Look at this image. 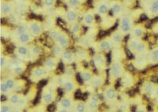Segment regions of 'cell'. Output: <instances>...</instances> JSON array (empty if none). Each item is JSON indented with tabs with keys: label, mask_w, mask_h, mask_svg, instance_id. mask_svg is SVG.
I'll return each mask as SVG.
<instances>
[{
	"label": "cell",
	"mask_w": 158,
	"mask_h": 112,
	"mask_svg": "<svg viewBox=\"0 0 158 112\" xmlns=\"http://www.w3.org/2000/svg\"><path fill=\"white\" fill-rule=\"evenodd\" d=\"M99 33V27L89 29L85 34L81 35L77 39V44L79 47L88 50L90 47H93L95 42L97 41V36Z\"/></svg>",
	"instance_id": "1"
},
{
	"label": "cell",
	"mask_w": 158,
	"mask_h": 112,
	"mask_svg": "<svg viewBox=\"0 0 158 112\" xmlns=\"http://www.w3.org/2000/svg\"><path fill=\"white\" fill-rule=\"evenodd\" d=\"M125 70V66L121 60H111L108 68V78L110 85H112L115 81L121 79Z\"/></svg>",
	"instance_id": "2"
},
{
	"label": "cell",
	"mask_w": 158,
	"mask_h": 112,
	"mask_svg": "<svg viewBox=\"0 0 158 112\" xmlns=\"http://www.w3.org/2000/svg\"><path fill=\"white\" fill-rule=\"evenodd\" d=\"M135 25V17L131 14L127 13L118 19L117 29L125 36H130L132 29Z\"/></svg>",
	"instance_id": "3"
},
{
	"label": "cell",
	"mask_w": 158,
	"mask_h": 112,
	"mask_svg": "<svg viewBox=\"0 0 158 112\" xmlns=\"http://www.w3.org/2000/svg\"><path fill=\"white\" fill-rule=\"evenodd\" d=\"M56 87H57L56 84L52 82V83L48 84L44 88L41 92V99H40L42 104L50 105L53 102L56 101L57 98V92H56Z\"/></svg>",
	"instance_id": "4"
},
{
	"label": "cell",
	"mask_w": 158,
	"mask_h": 112,
	"mask_svg": "<svg viewBox=\"0 0 158 112\" xmlns=\"http://www.w3.org/2000/svg\"><path fill=\"white\" fill-rule=\"evenodd\" d=\"M26 24H27L29 33L35 39L40 38L45 32L44 23L36 18L29 19L26 22Z\"/></svg>",
	"instance_id": "5"
},
{
	"label": "cell",
	"mask_w": 158,
	"mask_h": 112,
	"mask_svg": "<svg viewBox=\"0 0 158 112\" xmlns=\"http://www.w3.org/2000/svg\"><path fill=\"white\" fill-rule=\"evenodd\" d=\"M95 12L94 9H88L81 13L80 22H81L82 26L87 29H93V28L99 27V24L97 23V18H96Z\"/></svg>",
	"instance_id": "6"
},
{
	"label": "cell",
	"mask_w": 158,
	"mask_h": 112,
	"mask_svg": "<svg viewBox=\"0 0 158 112\" xmlns=\"http://www.w3.org/2000/svg\"><path fill=\"white\" fill-rule=\"evenodd\" d=\"M109 3L111 14L116 18L117 20L128 13V7L125 5L123 0H111Z\"/></svg>",
	"instance_id": "7"
},
{
	"label": "cell",
	"mask_w": 158,
	"mask_h": 112,
	"mask_svg": "<svg viewBox=\"0 0 158 112\" xmlns=\"http://www.w3.org/2000/svg\"><path fill=\"white\" fill-rule=\"evenodd\" d=\"M92 62L99 73H104L108 69V58L104 53L94 52L92 56Z\"/></svg>",
	"instance_id": "8"
},
{
	"label": "cell",
	"mask_w": 158,
	"mask_h": 112,
	"mask_svg": "<svg viewBox=\"0 0 158 112\" xmlns=\"http://www.w3.org/2000/svg\"><path fill=\"white\" fill-rule=\"evenodd\" d=\"M17 5L14 0H1L0 1V17L6 18L15 13Z\"/></svg>",
	"instance_id": "9"
},
{
	"label": "cell",
	"mask_w": 158,
	"mask_h": 112,
	"mask_svg": "<svg viewBox=\"0 0 158 112\" xmlns=\"http://www.w3.org/2000/svg\"><path fill=\"white\" fill-rule=\"evenodd\" d=\"M93 48L94 49L95 52H102L106 54L112 51L114 47L110 36H108L96 41L93 46Z\"/></svg>",
	"instance_id": "10"
},
{
	"label": "cell",
	"mask_w": 158,
	"mask_h": 112,
	"mask_svg": "<svg viewBox=\"0 0 158 112\" xmlns=\"http://www.w3.org/2000/svg\"><path fill=\"white\" fill-rule=\"evenodd\" d=\"M3 80L10 89V90L11 91V92H21L22 89H25V85H26V82L25 80L18 79V78H15V77H13L11 75L7 76Z\"/></svg>",
	"instance_id": "11"
},
{
	"label": "cell",
	"mask_w": 158,
	"mask_h": 112,
	"mask_svg": "<svg viewBox=\"0 0 158 112\" xmlns=\"http://www.w3.org/2000/svg\"><path fill=\"white\" fill-rule=\"evenodd\" d=\"M94 12L96 15L101 18H105L111 14V10H110V3L108 2H102V1H97L94 0L93 2Z\"/></svg>",
	"instance_id": "12"
},
{
	"label": "cell",
	"mask_w": 158,
	"mask_h": 112,
	"mask_svg": "<svg viewBox=\"0 0 158 112\" xmlns=\"http://www.w3.org/2000/svg\"><path fill=\"white\" fill-rule=\"evenodd\" d=\"M48 74L49 73L44 68L43 66H36L30 70L29 79L31 82L36 83L46 79Z\"/></svg>",
	"instance_id": "13"
},
{
	"label": "cell",
	"mask_w": 158,
	"mask_h": 112,
	"mask_svg": "<svg viewBox=\"0 0 158 112\" xmlns=\"http://www.w3.org/2000/svg\"><path fill=\"white\" fill-rule=\"evenodd\" d=\"M82 12H81L80 9H73V8H67L64 11L63 16V20L67 26L71 25L73 23L79 22L81 19V15Z\"/></svg>",
	"instance_id": "14"
},
{
	"label": "cell",
	"mask_w": 158,
	"mask_h": 112,
	"mask_svg": "<svg viewBox=\"0 0 158 112\" xmlns=\"http://www.w3.org/2000/svg\"><path fill=\"white\" fill-rule=\"evenodd\" d=\"M59 87L63 89L64 94L73 95V93H74L78 89V84L76 82V80L66 78L63 74V79Z\"/></svg>",
	"instance_id": "15"
},
{
	"label": "cell",
	"mask_w": 158,
	"mask_h": 112,
	"mask_svg": "<svg viewBox=\"0 0 158 112\" xmlns=\"http://www.w3.org/2000/svg\"><path fill=\"white\" fill-rule=\"evenodd\" d=\"M10 40L13 43L16 45H29L30 43H33L36 39L29 33H24L18 36H14L10 37Z\"/></svg>",
	"instance_id": "16"
},
{
	"label": "cell",
	"mask_w": 158,
	"mask_h": 112,
	"mask_svg": "<svg viewBox=\"0 0 158 112\" xmlns=\"http://www.w3.org/2000/svg\"><path fill=\"white\" fill-rule=\"evenodd\" d=\"M103 96L106 103H108V105H112L116 103L118 93L115 87L112 85H109L104 89L103 92Z\"/></svg>",
	"instance_id": "17"
},
{
	"label": "cell",
	"mask_w": 158,
	"mask_h": 112,
	"mask_svg": "<svg viewBox=\"0 0 158 112\" xmlns=\"http://www.w3.org/2000/svg\"><path fill=\"white\" fill-rule=\"evenodd\" d=\"M14 55L24 62H30L29 45H16L14 49Z\"/></svg>",
	"instance_id": "18"
},
{
	"label": "cell",
	"mask_w": 158,
	"mask_h": 112,
	"mask_svg": "<svg viewBox=\"0 0 158 112\" xmlns=\"http://www.w3.org/2000/svg\"><path fill=\"white\" fill-rule=\"evenodd\" d=\"M54 43L60 46L61 47L64 48L65 50H67V49L70 48V47L71 46V37H70L68 33L62 29L61 33H59V36L55 40Z\"/></svg>",
	"instance_id": "19"
},
{
	"label": "cell",
	"mask_w": 158,
	"mask_h": 112,
	"mask_svg": "<svg viewBox=\"0 0 158 112\" xmlns=\"http://www.w3.org/2000/svg\"><path fill=\"white\" fill-rule=\"evenodd\" d=\"M61 62L60 58H58L55 56H49L45 58L44 61L43 62V66L48 72L50 73L54 72L57 70L58 66H59V62Z\"/></svg>",
	"instance_id": "20"
},
{
	"label": "cell",
	"mask_w": 158,
	"mask_h": 112,
	"mask_svg": "<svg viewBox=\"0 0 158 112\" xmlns=\"http://www.w3.org/2000/svg\"><path fill=\"white\" fill-rule=\"evenodd\" d=\"M101 103V100L100 99V96L97 93H95V92H91L88 96V97H87L86 100H85L87 110H97V109H99Z\"/></svg>",
	"instance_id": "21"
},
{
	"label": "cell",
	"mask_w": 158,
	"mask_h": 112,
	"mask_svg": "<svg viewBox=\"0 0 158 112\" xmlns=\"http://www.w3.org/2000/svg\"><path fill=\"white\" fill-rule=\"evenodd\" d=\"M142 12L149 19L158 17V0H152L150 3L142 10Z\"/></svg>",
	"instance_id": "22"
},
{
	"label": "cell",
	"mask_w": 158,
	"mask_h": 112,
	"mask_svg": "<svg viewBox=\"0 0 158 112\" xmlns=\"http://www.w3.org/2000/svg\"><path fill=\"white\" fill-rule=\"evenodd\" d=\"M146 32L147 29L143 23H135L129 36L142 40L146 36Z\"/></svg>",
	"instance_id": "23"
},
{
	"label": "cell",
	"mask_w": 158,
	"mask_h": 112,
	"mask_svg": "<svg viewBox=\"0 0 158 112\" xmlns=\"http://www.w3.org/2000/svg\"><path fill=\"white\" fill-rule=\"evenodd\" d=\"M110 38H111L112 44H113L114 48H121L123 47V43L124 39L126 36L123 33H121L118 29L112 31L110 34Z\"/></svg>",
	"instance_id": "24"
},
{
	"label": "cell",
	"mask_w": 158,
	"mask_h": 112,
	"mask_svg": "<svg viewBox=\"0 0 158 112\" xmlns=\"http://www.w3.org/2000/svg\"><path fill=\"white\" fill-rule=\"evenodd\" d=\"M106 81V75L105 72L100 73L99 74H95L92 79L91 82L89 83V86L92 87L94 89H100L103 88Z\"/></svg>",
	"instance_id": "25"
},
{
	"label": "cell",
	"mask_w": 158,
	"mask_h": 112,
	"mask_svg": "<svg viewBox=\"0 0 158 112\" xmlns=\"http://www.w3.org/2000/svg\"><path fill=\"white\" fill-rule=\"evenodd\" d=\"M78 74L81 82L86 85H89L92 79H93V78L95 75L93 70L90 69V68H85V67H82V68L79 70Z\"/></svg>",
	"instance_id": "26"
},
{
	"label": "cell",
	"mask_w": 158,
	"mask_h": 112,
	"mask_svg": "<svg viewBox=\"0 0 158 112\" xmlns=\"http://www.w3.org/2000/svg\"><path fill=\"white\" fill-rule=\"evenodd\" d=\"M61 62L65 66H72V64L76 62V54L70 49H67L63 52L61 57Z\"/></svg>",
	"instance_id": "27"
},
{
	"label": "cell",
	"mask_w": 158,
	"mask_h": 112,
	"mask_svg": "<svg viewBox=\"0 0 158 112\" xmlns=\"http://www.w3.org/2000/svg\"><path fill=\"white\" fill-rule=\"evenodd\" d=\"M74 100L75 99L73 98L72 95L64 94L59 100L58 106L63 107V108L67 109V110H73V107H74Z\"/></svg>",
	"instance_id": "28"
},
{
	"label": "cell",
	"mask_w": 158,
	"mask_h": 112,
	"mask_svg": "<svg viewBox=\"0 0 158 112\" xmlns=\"http://www.w3.org/2000/svg\"><path fill=\"white\" fill-rule=\"evenodd\" d=\"M133 65L137 70H139L145 69L149 65L148 54L135 56V58L133 60Z\"/></svg>",
	"instance_id": "29"
},
{
	"label": "cell",
	"mask_w": 158,
	"mask_h": 112,
	"mask_svg": "<svg viewBox=\"0 0 158 112\" xmlns=\"http://www.w3.org/2000/svg\"><path fill=\"white\" fill-rule=\"evenodd\" d=\"M8 71L10 73V75L13 77H18L21 76L27 70V64L25 62H22V63L17 64L15 66H11L8 68Z\"/></svg>",
	"instance_id": "30"
},
{
	"label": "cell",
	"mask_w": 158,
	"mask_h": 112,
	"mask_svg": "<svg viewBox=\"0 0 158 112\" xmlns=\"http://www.w3.org/2000/svg\"><path fill=\"white\" fill-rule=\"evenodd\" d=\"M117 22L118 21H117L116 18H114L111 14H110L108 16L105 17V18H101V22L99 24V26L103 30H108V29L113 27Z\"/></svg>",
	"instance_id": "31"
},
{
	"label": "cell",
	"mask_w": 158,
	"mask_h": 112,
	"mask_svg": "<svg viewBox=\"0 0 158 112\" xmlns=\"http://www.w3.org/2000/svg\"><path fill=\"white\" fill-rule=\"evenodd\" d=\"M43 49L37 43H30L29 44V58L30 62H34L40 58L42 54Z\"/></svg>",
	"instance_id": "32"
},
{
	"label": "cell",
	"mask_w": 158,
	"mask_h": 112,
	"mask_svg": "<svg viewBox=\"0 0 158 112\" xmlns=\"http://www.w3.org/2000/svg\"><path fill=\"white\" fill-rule=\"evenodd\" d=\"M25 95L23 94L22 92H12L7 96V101L12 105L14 107H18L21 103L23 98L25 97Z\"/></svg>",
	"instance_id": "33"
},
{
	"label": "cell",
	"mask_w": 158,
	"mask_h": 112,
	"mask_svg": "<svg viewBox=\"0 0 158 112\" xmlns=\"http://www.w3.org/2000/svg\"><path fill=\"white\" fill-rule=\"evenodd\" d=\"M83 27H84V26H82L81 22L79 21V22H75V23L69 25L68 30L70 31V33H71L72 36H74V38L78 39L79 37L82 35Z\"/></svg>",
	"instance_id": "34"
},
{
	"label": "cell",
	"mask_w": 158,
	"mask_h": 112,
	"mask_svg": "<svg viewBox=\"0 0 158 112\" xmlns=\"http://www.w3.org/2000/svg\"><path fill=\"white\" fill-rule=\"evenodd\" d=\"M149 42L145 40L144 39L141 40L140 43L138 44L137 47L136 51H135L134 56L137 55H142V54H147L149 51Z\"/></svg>",
	"instance_id": "35"
},
{
	"label": "cell",
	"mask_w": 158,
	"mask_h": 112,
	"mask_svg": "<svg viewBox=\"0 0 158 112\" xmlns=\"http://www.w3.org/2000/svg\"><path fill=\"white\" fill-rule=\"evenodd\" d=\"M134 84H135V79L133 75L130 72L126 71L121 78V85L126 89H130L133 86Z\"/></svg>",
	"instance_id": "36"
},
{
	"label": "cell",
	"mask_w": 158,
	"mask_h": 112,
	"mask_svg": "<svg viewBox=\"0 0 158 112\" xmlns=\"http://www.w3.org/2000/svg\"><path fill=\"white\" fill-rule=\"evenodd\" d=\"M140 41V39H137L135 38V37H131V36L128 37L127 41V48L128 51L133 54V55L135 54V51H136L137 47H138Z\"/></svg>",
	"instance_id": "37"
},
{
	"label": "cell",
	"mask_w": 158,
	"mask_h": 112,
	"mask_svg": "<svg viewBox=\"0 0 158 112\" xmlns=\"http://www.w3.org/2000/svg\"><path fill=\"white\" fill-rule=\"evenodd\" d=\"M148 62L149 65H158V47H154L149 50L148 53Z\"/></svg>",
	"instance_id": "38"
},
{
	"label": "cell",
	"mask_w": 158,
	"mask_h": 112,
	"mask_svg": "<svg viewBox=\"0 0 158 112\" xmlns=\"http://www.w3.org/2000/svg\"><path fill=\"white\" fill-rule=\"evenodd\" d=\"M29 33V29H28L27 24L26 23H20L17 25L15 27V29H12V33H11L10 36H18V35H22L24 33Z\"/></svg>",
	"instance_id": "39"
},
{
	"label": "cell",
	"mask_w": 158,
	"mask_h": 112,
	"mask_svg": "<svg viewBox=\"0 0 158 112\" xmlns=\"http://www.w3.org/2000/svg\"><path fill=\"white\" fill-rule=\"evenodd\" d=\"M76 54V61L77 60H80V61H89L92 60V56L89 54L87 49L81 48L79 47L77 49V51H75Z\"/></svg>",
	"instance_id": "40"
},
{
	"label": "cell",
	"mask_w": 158,
	"mask_h": 112,
	"mask_svg": "<svg viewBox=\"0 0 158 112\" xmlns=\"http://www.w3.org/2000/svg\"><path fill=\"white\" fill-rule=\"evenodd\" d=\"M155 86H156V85L153 82H145L140 88L141 93L143 95L149 96L154 89Z\"/></svg>",
	"instance_id": "41"
},
{
	"label": "cell",
	"mask_w": 158,
	"mask_h": 112,
	"mask_svg": "<svg viewBox=\"0 0 158 112\" xmlns=\"http://www.w3.org/2000/svg\"><path fill=\"white\" fill-rule=\"evenodd\" d=\"M10 59L11 56L1 53V54H0V70H1V72L9 68Z\"/></svg>",
	"instance_id": "42"
},
{
	"label": "cell",
	"mask_w": 158,
	"mask_h": 112,
	"mask_svg": "<svg viewBox=\"0 0 158 112\" xmlns=\"http://www.w3.org/2000/svg\"><path fill=\"white\" fill-rule=\"evenodd\" d=\"M86 103L85 101H83L81 99H75L74 100V107L72 112H87Z\"/></svg>",
	"instance_id": "43"
},
{
	"label": "cell",
	"mask_w": 158,
	"mask_h": 112,
	"mask_svg": "<svg viewBox=\"0 0 158 112\" xmlns=\"http://www.w3.org/2000/svg\"><path fill=\"white\" fill-rule=\"evenodd\" d=\"M61 31L62 29L59 27V26H53V27L51 28L50 29L48 30V38L54 43L55 40H56V38L59 36V33H61Z\"/></svg>",
	"instance_id": "44"
},
{
	"label": "cell",
	"mask_w": 158,
	"mask_h": 112,
	"mask_svg": "<svg viewBox=\"0 0 158 112\" xmlns=\"http://www.w3.org/2000/svg\"><path fill=\"white\" fill-rule=\"evenodd\" d=\"M85 0H63L64 4L67 8H73V9H80L81 6L84 4Z\"/></svg>",
	"instance_id": "45"
},
{
	"label": "cell",
	"mask_w": 158,
	"mask_h": 112,
	"mask_svg": "<svg viewBox=\"0 0 158 112\" xmlns=\"http://www.w3.org/2000/svg\"><path fill=\"white\" fill-rule=\"evenodd\" d=\"M111 60H121L123 61V56L124 57V51L121 48H113L111 51Z\"/></svg>",
	"instance_id": "46"
},
{
	"label": "cell",
	"mask_w": 158,
	"mask_h": 112,
	"mask_svg": "<svg viewBox=\"0 0 158 112\" xmlns=\"http://www.w3.org/2000/svg\"><path fill=\"white\" fill-rule=\"evenodd\" d=\"M64 51H65L64 48L61 47L60 46L57 45V44H56V43H54L52 47V54H53V56H55V57H56V58H60V59H61V57L62 55H63Z\"/></svg>",
	"instance_id": "47"
},
{
	"label": "cell",
	"mask_w": 158,
	"mask_h": 112,
	"mask_svg": "<svg viewBox=\"0 0 158 112\" xmlns=\"http://www.w3.org/2000/svg\"><path fill=\"white\" fill-rule=\"evenodd\" d=\"M63 75L66 78H70V79H74L75 80L76 77V72L74 69L72 67V66H65L64 72H63Z\"/></svg>",
	"instance_id": "48"
},
{
	"label": "cell",
	"mask_w": 158,
	"mask_h": 112,
	"mask_svg": "<svg viewBox=\"0 0 158 112\" xmlns=\"http://www.w3.org/2000/svg\"><path fill=\"white\" fill-rule=\"evenodd\" d=\"M0 93H1L2 96H5L6 97L12 93L7 85H6V84L4 82V80H1V82H0Z\"/></svg>",
	"instance_id": "49"
},
{
	"label": "cell",
	"mask_w": 158,
	"mask_h": 112,
	"mask_svg": "<svg viewBox=\"0 0 158 112\" xmlns=\"http://www.w3.org/2000/svg\"><path fill=\"white\" fill-rule=\"evenodd\" d=\"M14 108L15 107L7 100L0 103V112H11Z\"/></svg>",
	"instance_id": "50"
},
{
	"label": "cell",
	"mask_w": 158,
	"mask_h": 112,
	"mask_svg": "<svg viewBox=\"0 0 158 112\" xmlns=\"http://www.w3.org/2000/svg\"><path fill=\"white\" fill-rule=\"evenodd\" d=\"M57 0H41V4L44 9L51 10L56 6Z\"/></svg>",
	"instance_id": "51"
},
{
	"label": "cell",
	"mask_w": 158,
	"mask_h": 112,
	"mask_svg": "<svg viewBox=\"0 0 158 112\" xmlns=\"http://www.w3.org/2000/svg\"><path fill=\"white\" fill-rule=\"evenodd\" d=\"M151 1L152 0H138V6H140V8H142V10H143L144 8L146 7L150 3Z\"/></svg>",
	"instance_id": "52"
},
{
	"label": "cell",
	"mask_w": 158,
	"mask_h": 112,
	"mask_svg": "<svg viewBox=\"0 0 158 112\" xmlns=\"http://www.w3.org/2000/svg\"><path fill=\"white\" fill-rule=\"evenodd\" d=\"M135 112H148L147 109H146V106L142 103L138 105L136 107V110H135Z\"/></svg>",
	"instance_id": "53"
},
{
	"label": "cell",
	"mask_w": 158,
	"mask_h": 112,
	"mask_svg": "<svg viewBox=\"0 0 158 112\" xmlns=\"http://www.w3.org/2000/svg\"><path fill=\"white\" fill-rule=\"evenodd\" d=\"M149 96H150L151 98L154 99H156V98H158V85H156L154 89H153V91L152 92V93L149 95Z\"/></svg>",
	"instance_id": "54"
},
{
	"label": "cell",
	"mask_w": 158,
	"mask_h": 112,
	"mask_svg": "<svg viewBox=\"0 0 158 112\" xmlns=\"http://www.w3.org/2000/svg\"><path fill=\"white\" fill-rule=\"evenodd\" d=\"M124 3H125V5L127 6V7H129V6H133V4L135 3V0H123Z\"/></svg>",
	"instance_id": "55"
},
{
	"label": "cell",
	"mask_w": 158,
	"mask_h": 112,
	"mask_svg": "<svg viewBox=\"0 0 158 112\" xmlns=\"http://www.w3.org/2000/svg\"><path fill=\"white\" fill-rule=\"evenodd\" d=\"M56 112H72V110H67V109L63 108V107H59V106H57V108H56Z\"/></svg>",
	"instance_id": "56"
},
{
	"label": "cell",
	"mask_w": 158,
	"mask_h": 112,
	"mask_svg": "<svg viewBox=\"0 0 158 112\" xmlns=\"http://www.w3.org/2000/svg\"><path fill=\"white\" fill-rule=\"evenodd\" d=\"M11 112H25L22 108H20V107H15L13 109V110Z\"/></svg>",
	"instance_id": "57"
},
{
	"label": "cell",
	"mask_w": 158,
	"mask_h": 112,
	"mask_svg": "<svg viewBox=\"0 0 158 112\" xmlns=\"http://www.w3.org/2000/svg\"><path fill=\"white\" fill-rule=\"evenodd\" d=\"M153 32L156 33H158V22H156V24H154V26H153Z\"/></svg>",
	"instance_id": "58"
},
{
	"label": "cell",
	"mask_w": 158,
	"mask_h": 112,
	"mask_svg": "<svg viewBox=\"0 0 158 112\" xmlns=\"http://www.w3.org/2000/svg\"><path fill=\"white\" fill-rule=\"evenodd\" d=\"M87 112H101L100 110H99V109H97V110H88Z\"/></svg>",
	"instance_id": "59"
},
{
	"label": "cell",
	"mask_w": 158,
	"mask_h": 112,
	"mask_svg": "<svg viewBox=\"0 0 158 112\" xmlns=\"http://www.w3.org/2000/svg\"><path fill=\"white\" fill-rule=\"evenodd\" d=\"M97 1H102V2H110V1H111V0H97Z\"/></svg>",
	"instance_id": "60"
},
{
	"label": "cell",
	"mask_w": 158,
	"mask_h": 112,
	"mask_svg": "<svg viewBox=\"0 0 158 112\" xmlns=\"http://www.w3.org/2000/svg\"><path fill=\"white\" fill-rule=\"evenodd\" d=\"M155 101H156V103L158 105V98H156V99H155Z\"/></svg>",
	"instance_id": "61"
},
{
	"label": "cell",
	"mask_w": 158,
	"mask_h": 112,
	"mask_svg": "<svg viewBox=\"0 0 158 112\" xmlns=\"http://www.w3.org/2000/svg\"><path fill=\"white\" fill-rule=\"evenodd\" d=\"M106 112H115V111H114V110H108V111H106Z\"/></svg>",
	"instance_id": "62"
}]
</instances>
